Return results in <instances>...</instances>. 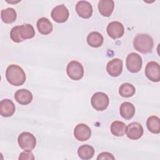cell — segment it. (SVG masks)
Here are the masks:
<instances>
[{
    "mask_svg": "<svg viewBox=\"0 0 160 160\" xmlns=\"http://www.w3.org/2000/svg\"><path fill=\"white\" fill-rule=\"evenodd\" d=\"M6 78L9 83L15 86L22 85L26 79L24 70L18 65L11 64L6 69Z\"/></svg>",
    "mask_w": 160,
    "mask_h": 160,
    "instance_id": "obj_1",
    "label": "cell"
},
{
    "mask_svg": "<svg viewBox=\"0 0 160 160\" xmlns=\"http://www.w3.org/2000/svg\"><path fill=\"white\" fill-rule=\"evenodd\" d=\"M134 49L143 54L149 53L152 51L154 42L152 38L146 34H139L136 35L133 41Z\"/></svg>",
    "mask_w": 160,
    "mask_h": 160,
    "instance_id": "obj_2",
    "label": "cell"
},
{
    "mask_svg": "<svg viewBox=\"0 0 160 160\" xmlns=\"http://www.w3.org/2000/svg\"><path fill=\"white\" fill-rule=\"evenodd\" d=\"M19 147L24 151H31L36 145V139L33 134L29 132L21 133L18 139Z\"/></svg>",
    "mask_w": 160,
    "mask_h": 160,
    "instance_id": "obj_3",
    "label": "cell"
},
{
    "mask_svg": "<svg viewBox=\"0 0 160 160\" xmlns=\"http://www.w3.org/2000/svg\"><path fill=\"white\" fill-rule=\"evenodd\" d=\"M91 102L95 110L102 111L108 108L109 100L106 94L102 92H97L92 95Z\"/></svg>",
    "mask_w": 160,
    "mask_h": 160,
    "instance_id": "obj_4",
    "label": "cell"
},
{
    "mask_svg": "<svg viewBox=\"0 0 160 160\" xmlns=\"http://www.w3.org/2000/svg\"><path fill=\"white\" fill-rule=\"evenodd\" d=\"M68 76L74 81L81 79L84 75L82 65L77 61H71L68 63L66 68Z\"/></svg>",
    "mask_w": 160,
    "mask_h": 160,
    "instance_id": "obj_5",
    "label": "cell"
},
{
    "mask_svg": "<svg viewBox=\"0 0 160 160\" xmlns=\"http://www.w3.org/2000/svg\"><path fill=\"white\" fill-rule=\"evenodd\" d=\"M126 65L129 72L132 73L138 72L142 68V58L138 54L131 52L126 58Z\"/></svg>",
    "mask_w": 160,
    "mask_h": 160,
    "instance_id": "obj_6",
    "label": "cell"
},
{
    "mask_svg": "<svg viewBox=\"0 0 160 160\" xmlns=\"http://www.w3.org/2000/svg\"><path fill=\"white\" fill-rule=\"evenodd\" d=\"M51 15L55 22L62 23L68 20L69 12L68 8L64 4H61L58 5L52 9Z\"/></svg>",
    "mask_w": 160,
    "mask_h": 160,
    "instance_id": "obj_7",
    "label": "cell"
},
{
    "mask_svg": "<svg viewBox=\"0 0 160 160\" xmlns=\"http://www.w3.org/2000/svg\"><path fill=\"white\" fill-rule=\"evenodd\" d=\"M146 76L152 82H159L160 80L159 65L155 61L149 62L145 68Z\"/></svg>",
    "mask_w": 160,
    "mask_h": 160,
    "instance_id": "obj_8",
    "label": "cell"
},
{
    "mask_svg": "<svg viewBox=\"0 0 160 160\" xmlns=\"http://www.w3.org/2000/svg\"><path fill=\"white\" fill-rule=\"evenodd\" d=\"M74 135L77 140L79 141H85L90 138L91 136V130L88 125L81 123L75 127Z\"/></svg>",
    "mask_w": 160,
    "mask_h": 160,
    "instance_id": "obj_9",
    "label": "cell"
},
{
    "mask_svg": "<svg viewBox=\"0 0 160 160\" xmlns=\"http://www.w3.org/2000/svg\"><path fill=\"white\" fill-rule=\"evenodd\" d=\"M143 128L141 124L133 122L128 124L126 129V134L128 138L132 140H137L143 134Z\"/></svg>",
    "mask_w": 160,
    "mask_h": 160,
    "instance_id": "obj_10",
    "label": "cell"
},
{
    "mask_svg": "<svg viewBox=\"0 0 160 160\" xmlns=\"http://www.w3.org/2000/svg\"><path fill=\"white\" fill-rule=\"evenodd\" d=\"M107 32L112 39L120 38L124 34V28L121 22L119 21H112L108 25Z\"/></svg>",
    "mask_w": 160,
    "mask_h": 160,
    "instance_id": "obj_11",
    "label": "cell"
},
{
    "mask_svg": "<svg viewBox=\"0 0 160 160\" xmlns=\"http://www.w3.org/2000/svg\"><path fill=\"white\" fill-rule=\"evenodd\" d=\"M106 71L111 76H119L122 71V60L119 58H115L109 61L106 66Z\"/></svg>",
    "mask_w": 160,
    "mask_h": 160,
    "instance_id": "obj_12",
    "label": "cell"
},
{
    "mask_svg": "<svg viewBox=\"0 0 160 160\" xmlns=\"http://www.w3.org/2000/svg\"><path fill=\"white\" fill-rule=\"evenodd\" d=\"M76 11L78 14L84 19L89 18L92 14L91 4L86 1H80L76 5Z\"/></svg>",
    "mask_w": 160,
    "mask_h": 160,
    "instance_id": "obj_13",
    "label": "cell"
},
{
    "mask_svg": "<svg viewBox=\"0 0 160 160\" xmlns=\"http://www.w3.org/2000/svg\"><path fill=\"white\" fill-rule=\"evenodd\" d=\"M16 110L14 102L8 99L0 102V114L3 117H10L13 115Z\"/></svg>",
    "mask_w": 160,
    "mask_h": 160,
    "instance_id": "obj_14",
    "label": "cell"
},
{
    "mask_svg": "<svg viewBox=\"0 0 160 160\" xmlns=\"http://www.w3.org/2000/svg\"><path fill=\"white\" fill-rule=\"evenodd\" d=\"M16 101L22 105H27L32 100V94L28 89H21L18 90L14 94Z\"/></svg>",
    "mask_w": 160,
    "mask_h": 160,
    "instance_id": "obj_15",
    "label": "cell"
},
{
    "mask_svg": "<svg viewBox=\"0 0 160 160\" xmlns=\"http://www.w3.org/2000/svg\"><path fill=\"white\" fill-rule=\"evenodd\" d=\"M114 8V2L112 0H101L98 2V9L100 14L105 17L111 15Z\"/></svg>",
    "mask_w": 160,
    "mask_h": 160,
    "instance_id": "obj_16",
    "label": "cell"
},
{
    "mask_svg": "<svg viewBox=\"0 0 160 160\" xmlns=\"http://www.w3.org/2000/svg\"><path fill=\"white\" fill-rule=\"evenodd\" d=\"M135 107L129 102H124L121 104L119 108L120 115L125 119H131L135 114Z\"/></svg>",
    "mask_w": 160,
    "mask_h": 160,
    "instance_id": "obj_17",
    "label": "cell"
},
{
    "mask_svg": "<svg viewBox=\"0 0 160 160\" xmlns=\"http://www.w3.org/2000/svg\"><path fill=\"white\" fill-rule=\"evenodd\" d=\"M37 28L38 31L44 35L50 34L53 29L52 23L46 18H41L38 20Z\"/></svg>",
    "mask_w": 160,
    "mask_h": 160,
    "instance_id": "obj_18",
    "label": "cell"
},
{
    "mask_svg": "<svg viewBox=\"0 0 160 160\" xmlns=\"http://www.w3.org/2000/svg\"><path fill=\"white\" fill-rule=\"evenodd\" d=\"M19 33L21 40L31 39L35 36V30L33 26L29 24H24L19 26Z\"/></svg>",
    "mask_w": 160,
    "mask_h": 160,
    "instance_id": "obj_19",
    "label": "cell"
},
{
    "mask_svg": "<svg viewBox=\"0 0 160 160\" xmlns=\"http://www.w3.org/2000/svg\"><path fill=\"white\" fill-rule=\"evenodd\" d=\"M104 41L103 36L98 32L93 31L90 32L87 37L88 44L92 48L100 47Z\"/></svg>",
    "mask_w": 160,
    "mask_h": 160,
    "instance_id": "obj_20",
    "label": "cell"
},
{
    "mask_svg": "<svg viewBox=\"0 0 160 160\" xmlns=\"http://www.w3.org/2000/svg\"><path fill=\"white\" fill-rule=\"evenodd\" d=\"M78 154L82 159H90L94 154V149L90 145L84 144L78 148Z\"/></svg>",
    "mask_w": 160,
    "mask_h": 160,
    "instance_id": "obj_21",
    "label": "cell"
},
{
    "mask_svg": "<svg viewBox=\"0 0 160 160\" xmlns=\"http://www.w3.org/2000/svg\"><path fill=\"white\" fill-rule=\"evenodd\" d=\"M1 18L4 22L6 24H11L16 21L17 14L13 8H8L1 11Z\"/></svg>",
    "mask_w": 160,
    "mask_h": 160,
    "instance_id": "obj_22",
    "label": "cell"
},
{
    "mask_svg": "<svg viewBox=\"0 0 160 160\" xmlns=\"http://www.w3.org/2000/svg\"><path fill=\"white\" fill-rule=\"evenodd\" d=\"M126 125L119 121H114L111 125V132L115 136H123L126 132Z\"/></svg>",
    "mask_w": 160,
    "mask_h": 160,
    "instance_id": "obj_23",
    "label": "cell"
},
{
    "mask_svg": "<svg viewBox=\"0 0 160 160\" xmlns=\"http://www.w3.org/2000/svg\"><path fill=\"white\" fill-rule=\"evenodd\" d=\"M146 126L148 130L154 134L160 132V120L156 116H151L148 118Z\"/></svg>",
    "mask_w": 160,
    "mask_h": 160,
    "instance_id": "obj_24",
    "label": "cell"
},
{
    "mask_svg": "<svg viewBox=\"0 0 160 160\" xmlns=\"http://www.w3.org/2000/svg\"><path fill=\"white\" fill-rule=\"evenodd\" d=\"M136 92L134 86L128 82L121 84L119 89V94L123 98H129L132 96Z\"/></svg>",
    "mask_w": 160,
    "mask_h": 160,
    "instance_id": "obj_25",
    "label": "cell"
},
{
    "mask_svg": "<svg viewBox=\"0 0 160 160\" xmlns=\"http://www.w3.org/2000/svg\"><path fill=\"white\" fill-rule=\"evenodd\" d=\"M10 38L12 41L15 42H21L22 41L21 40L19 33V26H14L12 28L10 32Z\"/></svg>",
    "mask_w": 160,
    "mask_h": 160,
    "instance_id": "obj_26",
    "label": "cell"
},
{
    "mask_svg": "<svg viewBox=\"0 0 160 160\" xmlns=\"http://www.w3.org/2000/svg\"><path fill=\"white\" fill-rule=\"evenodd\" d=\"M19 160H24V159H34V157L33 154L31 151H24L22 152L19 156Z\"/></svg>",
    "mask_w": 160,
    "mask_h": 160,
    "instance_id": "obj_27",
    "label": "cell"
},
{
    "mask_svg": "<svg viewBox=\"0 0 160 160\" xmlns=\"http://www.w3.org/2000/svg\"><path fill=\"white\" fill-rule=\"evenodd\" d=\"M97 159L98 160H99V159L100 160H101V159H110V160L112 159V160H114V159H115V158L114 157V156L112 154H111L108 152H103L100 153L98 155Z\"/></svg>",
    "mask_w": 160,
    "mask_h": 160,
    "instance_id": "obj_28",
    "label": "cell"
}]
</instances>
